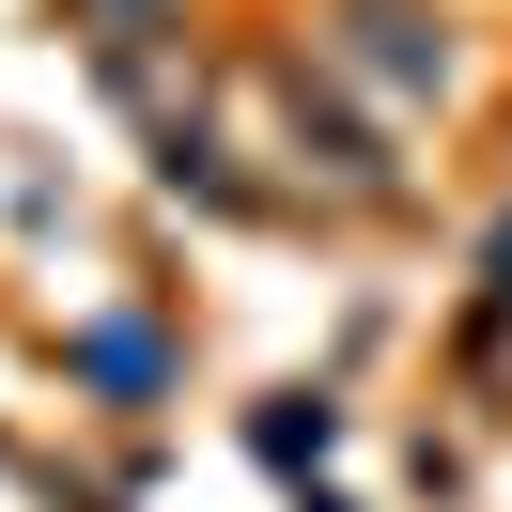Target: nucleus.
Returning a JSON list of instances; mask_svg holds the SVG:
<instances>
[{
	"mask_svg": "<svg viewBox=\"0 0 512 512\" xmlns=\"http://www.w3.org/2000/svg\"><path fill=\"white\" fill-rule=\"evenodd\" d=\"M63 16H78V32H94V47H109V78H125L140 47H156V16H171V0H63Z\"/></svg>",
	"mask_w": 512,
	"mask_h": 512,
	"instance_id": "2",
	"label": "nucleus"
},
{
	"mask_svg": "<svg viewBox=\"0 0 512 512\" xmlns=\"http://www.w3.org/2000/svg\"><path fill=\"white\" fill-rule=\"evenodd\" d=\"M326 63H342V78H373V94L388 109H419V94H435V32H419V16H404V0H342V16H326Z\"/></svg>",
	"mask_w": 512,
	"mask_h": 512,
	"instance_id": "1",
	"label": "nucleus"
}]
</instances>
